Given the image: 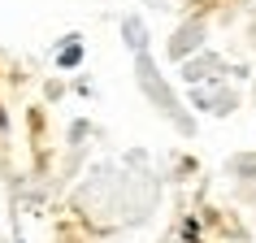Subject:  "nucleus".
Returning a JSON list of instances; mask_svg holds the SVG:
<instances>
[{
  "mask_svg": "<svg viewBox=\"0 0 256 243\" xmlns=\"http://www.w3.org/2000/svg\"><path fill=\"white\" fill-rule=\"evenodd\" d=\"M78 44H70V48H66V52H61V66H78Z\"/></svg>",
  "mask_w": 256,
  "mask_h": 243,
  "instance_id": "nucleus-1",
  "label": "nucleus"
}]
</instances>
